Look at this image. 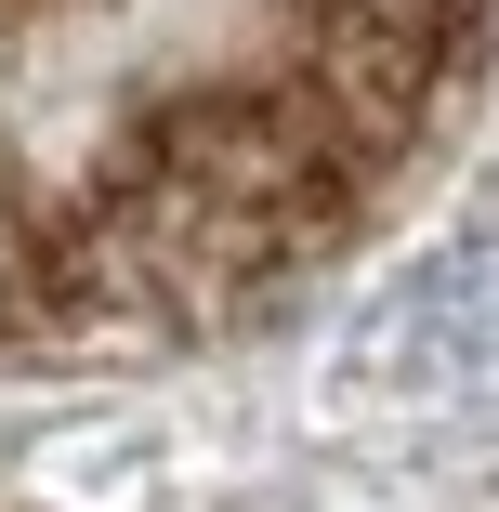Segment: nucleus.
Returning a JSON list of instances; mask_svg holds the SVG:
<instances>
[{
	"label": "nucleus",
	"instance_id": "nucleus-1",
	"mask_svg": "<svg viewBox=\"0 0 499 512\" xmlns=\"http://www.w3.org/2000/svg\"><path fill=\"white\" fill-rule=\"evenodd\" d=\"M381 342H394V368H408V381L486 394V407H499V237H486V250H447V263L381 316Z\"/></svg>",
	"mask_w": 499,
	"mask_h": 512
},
{
	"label": "nucleus",
	"instance_id": "nucleus-2",
	"mask_svg": "<svg viewBox=\"0 0 499 512\" xmlns=\"http://www.w3.org/2000/svg\"><path fill=\"white\" fill-rule=\"evenodd\" d=\"M14 250H27V224H14V184H0V276H14Z\"/></svg>",
	"mask_w": 499,
	"mask_h": 512
}]
</instances>
